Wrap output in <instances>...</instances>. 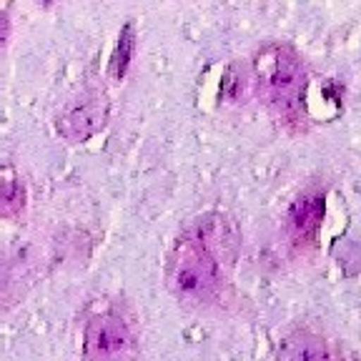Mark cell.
<instances>
[{
  "mask_svg": "<svg viewBox=\"0 0 361 361\" xmlns=\"http://www.w3.org/2000/svg\"><path fill=\"white\" fill-rule=\"evenodd\" d=\"M8 35H11V18H8V13L0 8V51L6 48Z\"/></svg>",
  "mask_w": 361,
  "mask_h": 361,
  "instance_id": "cell-11",
  "label": "cell"
},
{
  "mask_svg": "<svg viewBox=\"0 0 361 361\" xmlns=\"http://www.w3.org/2000/svg\"><path fill=\"white\" fill-rule=\"evenodd\" d=\"M25 183L13 164H0V219L16 221L25 214Z\"/></svg>",
  "mask_w": 361,
  "mask_h": 361,
  "instance_id": "cell-8",
  "label": "cell"
},
{
  "mask_svg": "<svg viewBox=\"0 0 361 361\" xmlns=\"http://www.w3.org/2000/svg\"><path fill=\"white\" fill-rule=\"evenodd\" d=\"M85 361H141V344L133 324L121 311L106 309L88 319L83 331Z\"/></svg>",
  "mask_w": 361,
  "mask_h": 361,
  "instance_id": "cell-3",
  "label": "cell"
},
{
  "mask_svg": "<svg viewBox=\"0 0 361 361\" xmlns=\"http://www.w3.org/2000/svg\"><path fill=\"white\" fill-rule=\"evenodd\" d=\"M166 286L188 306H209L221 296L224 266L191 231L173 241L166 261Z\"/></svg>",
  "mask_w": 361,
  "mask_h": 361,
  "instance_id": "cell-2",
  "label": "cell"
},
{
  "mask_svg": "<svg viewBox=\"0 0 361 361\" xmlns=\"http://www.w3.org/2000/svg\"><path fill=\"white\" fill-rule=\"evenodd\" d=\"M135 53V25L133 20H128L123 25L118 35V43H116V51L111 56V66H108V78L113 80H123L126 73H128L130 61H133Z\"/></svg>",
  "mask_w": 361,
  "mask_h": 361,
  "instance_id": "cell-9",
  "label": "cell"
},
{
  "mask_svg": "<svg viewBox=\"0 0 361 361\" xmlns=\"http://www.w3.org/2000/svg\"><path fill=\"white\" fill-rule=\"evenodd\" d=\"M251 78L274 118L293 133L309 126V71L288 43L261 45L251 63Z\"/></svg>",
  "mask_w": 361,
  "mask_h": 361,
  "instance_id": "cell-1",
  "label": "cell"
},
{
  "mask_svg": "<svg viewBox=\"0 0 361 361\" xmlns=\"http://www.w3.org/2000/svg\"><path fill=\"white\" fill-rule=\"evenodd\" d=\"M251 83H254V78H251V68L233 63V66L228 68V73H226V80H224V96L233 103L243 101Z\"/></svg>",
  "mask_w": 361,
  "mask_h": 361,
  "instance_id": "cell-10",
  "label": "cell"
},
{
  "mask_svg": "<svg viewBox=\"0 0 361 361\" xmlns=\"http://www.w3.org/2000/svg\"><path fill=\"white\" fill-rule=\"evenodd\" d=\"M108 113H111V101L106 90L88 88L63 106L56 118V130L68 143H85L106 128Z\"/></svg>",
  "mask_w": 361,
  "mask_h": 361,
  "instance_id": "cell-4",
  "label": "cell"
},
{
  "mask_svg": "<svg viewBox=\"0 0 361 361\" xmlns=\"http://www.w3.org/2000/svg\"><path fill=\"white\" fill-rule=\"evenodd\" d=\"M191 233L209 248L211 256L219 261L221 266H233L238 256V248H241V236H238V228L226 214H203L196 221V226L191 228Z\"/></svg>",
  "mask_w": 361,
  "mask_h": 361,
  "instance_id": "cell-6",
  "label": "cell"
},
{
  "mask_svg": "<svg viewBox=\"0 0 361 361\" xmlns=\"http://www.w3.org/2000/svg\"><path fill=\"white\" fill-rule=\"evenodd\" d=\"M324 214H326V201H324V191L319 188H306L293 198L286 216V233L296 251H309L316 243Z\"/></svg>",
  "mask_w": 361,
  "mask_h": 361,
  "instance_id": "cell-5",
  "label": "cell"
},
{
  "mask_svg": "<svg viewBox=\"0 0 361 361\" xmlns=\"http://www.w3.org/2000/svg\"><path fill=\"white\" fill-rule=\"evenodd\" d=\"M279 361H359L344 341H329L311 331H296L283 341Z\"/></svg>",
  "mask_w": 361,
  "mask_h": 361,
  "instance_id": "cell-7",
  "label": "cell"
}]
</instances>
